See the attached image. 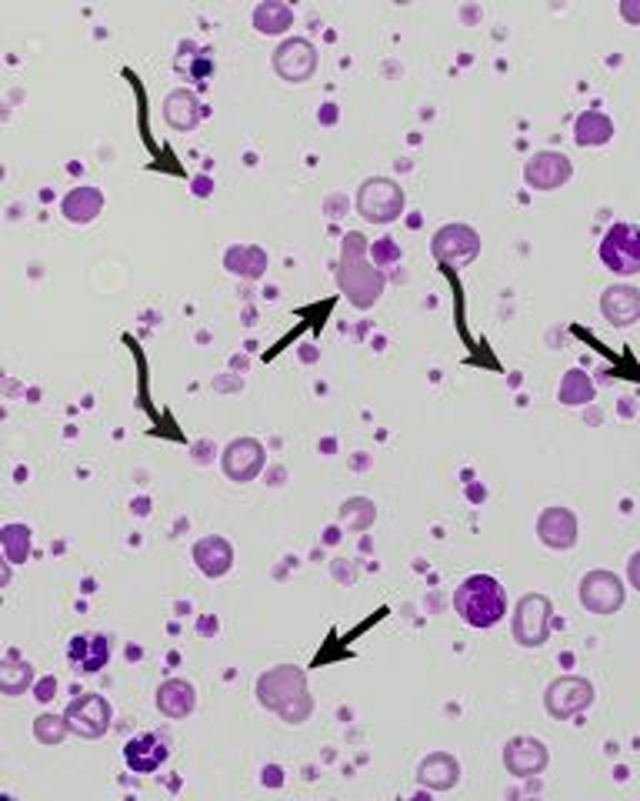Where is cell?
<instances>
[{"mask_svg": "<svg viewBox=\"0 0 640 801\" xmlns=\"http://www.w3.org/2000/svg\"><path fill=\"white\" fill-rule=\"evenodd\" d=\"M580 605L590 611V614H614L624 608V598H627V588L624 582L614 574V571H587L580 577Z\"/></svg>", "mask_w": 640, "mask_h": 801, "instance_id": "9", "label": "cell"}, {"mask_svg": "<svg viewBox=\"0 0 640 801\" xmlns=\"http://www.w3.org/2000/svg\"><path fill=\"white\" fill-rule=\"evenodd\" d=\"M627 582H630V588L640 592V551H633L627 561Z\"/></svg>", "mask_w": 640, "mask_h": 801, "instance_id": "35", "label": "cell"}, {"mask_svg": "<svg viewBox=\"0 0 640 801\" xmlns=\"http://www.w3.org/2000/svg\"><path fill=\"white\" fill-rule=\"evenodd\" d=\"M590 704H593V685L587 678H580V675H561L543 691L547 715L558 719V722L577 719L580 711H587Z\"/></svg>", "mask_w": 640, "mask_h": 801, "instance_id": "8", "label": "cell"}, {"mask_svg": "<svg viewBox=\"0 0 640 801\" xmlns=\"http://www.w3.org/2000/svg\"><path fill=\"white\" fill-rule=\"evenodd\" d=\"M551 625H554V605H551V598L524 595L517 601L511 632H514V641L521 648H540V645H547V638H551Z\"/></svg>", "mask_w": 640, "mask_h": 801, "instance_id": "5", "label": "cell"}, {"mask_svg": "<svg viewBox=\"0 0 640 801\" xmlns=\"http://www.w3.org/2000/svg\"><path fill=\"white\" fill-rule=\"evenodd\" d=\"M598 387H593L590 374L580 371V368H571L564 378H561V387H558V400L567 408H580V405H590Z\"/></svg>", "mask_w": 640, "mask_h": 801, "instance_id": "29", "label": "cell"}, {"mask_svg": "<svg viewBox=\"0 0 640 801\" xmlns=\"http://www.w3.org/2000/svg\"><path fill=\"white\" fill-rule=\"evenodd\" d=\"M337 288L341 294L357 307V310H371L384 288H387V278L381 267L371 260V247H368V238L350 231L344 238V247H341V264H337Z\"/></svg>", "mask_w": 640, "mask_h": 801, "instance_id": "1", "label": "cell"}, {"mask_svg": "<svg viewBox=\"0 0 640 801\" xmlns=\"http://www.w3.org/2000/svg\"><path fill=\"white\" fill-rule=\"evenodd\" d=\"M341 527L347 531H368L374 521H377V505L371 498H347L341 505V514H337Z\"/></svg>", "mask_w": 640, "mask_h": 801, "instance_id": "31", "label": "cell"}, {"mask_svg": "<svg viewBox=\"0 0 640 801\" xmlns=\"http://www.w3.org/2000/svg\"><path fill=\"white\" fill-rule=\"evenodd\" d=\"M30 527L27 524H4V531H0V548H4V558L8 564H24L30 558Z\"/></svg>", "mask_w": 640, "mask_h": 801, "instance_id": "30", "label": "cell"}, {"mask_svg": "<svg viewBox=\"0 0 640 801\" xmlns=\"http://www.w3.org/2000/svg\"><path fill=\"white\" fill-rule=\"evenodd\" d=\"M407 198L404 188L391 177H368L357 191V214L368 220V225H394L404 214Z\"/></svg>", "mask_w": 640, "mask_h": 801, "instance_id": "4", "label": "cell"}, {"mask_svg": "<svg viewBox=\"0 0 640 801\" xmlns=\"http://www.w3.org/2000/svg\"><path fill=\"white\" fill-rule=\"evenodd\" d=\"M210 188H207V177H197V194H207Z\"/></svg>", "mask_w": 640, "mask_h": 801, "instance_id": "38", "label": "cell"}, {"mask_svg": "<svg viewBox=\"0 0 640 801\" xmlns=\"http://www.w3.org/2000/svg\"><path fill=\"white\" fill-rule=\"evenodd\" d=\"M294 27V8L281 4V0H264L254 8V30L264 37H278Z\"/></svg>", "mask_w": 640, "mask_h": 801, "instance_id": "27", "label": "cell"}, {"mask_svg": "<svg viewBox=\"0 0 640 801\" xmlns=\"http://www.w3.org/2000/svg\"><path fill=\"white\" fill-rule=\"evenodd\" d=\"M194 564L201 568V574L207 577H223L227 571L234 568V548L220 534H207L194 545Z\"/></svg>", "mask_w": 640, "mask_h": 801, "instance_id": "23", "label": "cell"}, {"mask_svg": "<svg viewBox=\"0 0 640 801\" xmlns=\"http://www.w3.org/2000/svg\"><path fill=\"white\" fill-rule=\"evenodd\" d=\"M537 538L551 551H571L577 545V514L571 508H543L537 518Z\"/></svg>", "mask_w": 640, "mask_h": 801, "instance_id": "17", "label": "cell"}, {"mask_svg": "<svg viewBox=\"0 0 640 801\" xmlns=\"http://www.w3.org/2000/svg\"><path fill=\"white\" fill-rule=\"evenodd\" d=\"M614 138V120L604 111H584L574 120V141L580 148H604Z\"/></svg>", "mask_w": 640, "mask_h": 801, "instance_id": "26", "label": "cell"}, {"mask_svg": "<svg viewBox=\"0 0 640 801\" xmlns=\"http://www.w3.org/2000/svg\"><path fill=\"white\" fill-rule=\"evenodd\" d=\"M620 17L633 27H640V0H624L620 4Z\"/></svg>", "mask_w": 640, "mask_h": 801, "instance_id": "34", "label": "cell"}, {"mask_svg": "<svg viewBox=\"0 0 640 801\" xmlns=\"http://www.w3.org/2000/svg\"><path fill=\"white\" fill-rule=\"evenodd\" d=\"M551 762V751L534 735H517L504 745V765L514 778H534Z\"/></svg>", "mask_w": 640, "mask_h": 801, "instance_id": "16", "label": "cell"}, {"mask_svg": "<svg viewBox=\"0 0 640 801\" xmlns=\"http://www.w3.org/2000/svg\"><path fill=\"white\" fill-rule=\"evenodd\" d=\"M201 117H204V104L194 91H188V87H177V91H170L164 98V120L174 130L188 134L201 124Z\"/></svg>", "mask_w": 640, "mask_h": 801, "instance_id": "20", "label": "cell"}, {"mask_svg": "<svg viewBox=\"0 0 640 801\" xmlns=\"http://www.w3.org/2000/svg\"><path fill=\"white\" fill-rule=\"evenodd\" d=\"M453 611L471 628H494L508 614V592L494 574H471L453 592Z\"/></svg>", "mask_w": 640, "mask_h": 801, "instance_id": "3", "label": "cell"}, {"mask_svg": "<svg viewBox=\"0 0 640 801\" xmlns=\"http://www.w3.org/2000/svg\"><path fill=\"white\" fill-rule=\"evenodd\" d=\"M111 654H114V641L101 632H84V635H74L67 641V661L77 675H98L111 664Z\"/></svg>", "mask_w": 640, "mask_h": 801, "instance_id": "14", "label": "cell"}, {"mask_svg": "<svg viewBox=\"0 0 640 801\" xmlns=\"http://www.w3.org/2000/svg\"><path fill=\"white\" fill-rule=\"evenodd\" d=\"M371 260L381 267V271H384V267H391V264H397L400 260V244L394 241V238H381V241H374L371 244Z\"/></svg>", "mask_w": 640, "mask_h": 801, "instance_id": "33", "label": "cell"}, {"mask_svg": "<svg viewBox=\"0 0 640 801\" xmlns=\"http://www.w3.org/2000/svg\"><path fill=\"white\" fill-rule=\"evenodd\" d=\"M223 267L234 278L257 281L267 271V251L257 247V244H234V247H227V254H223Z\"/></svg>", "mask_w": 640, "mask_h": 801, "instance_id": "25", "label": "cell"}, {"mask_svg": "<svg viewBox=\"0 0 640 801\" xmlns=\"http://www.w3.org/2000/svg\"><path fill=\"white\" fill-rule=\"evenodd\" d=\"M434 257L447 267H468L481 254V234L468 225H444L431 244Z\"/></svg>", "mask_w": 640, "mask_h": 801, "instance_id": "10", "label": "cell"}, {"mask_svg": "<svg viewBox=\"0 0 640 801\" xmlns=\"http://www.w3.org/2000/svg\"><path fill=\"white\" fill-rule=\"evenodd\" d=\"M54 691H57V682H54V678H43V682H37V688H34V695H37L40 701H51Z\"/></svg>", "mask_w": 640, "mask_h": 801, "instance_id": "36", "label": "cell"}, {"mask_svg": "<svg viewBox=\"0 0 640 801\" xmlns=\"http://www.w3.org/2000/svg\"><path fill=\"white\" fill-rule=\"evenodd\" d=\"M27 688H34V664L24 661L17 651H8L4 664H0V691L8 698H17Z\"/></svg>", "mask_w": 640, "mask_h": 801, "instance_id": "28", "label": "cell"}, {"mask_svg": "<svg viewBox=\"0 0 640 801\" xmlns=\"http://www.w3.org/2000/svg\"><path fill=\"white\" fill-rule=\"evenodd\" d=\"M601 315L611 328H630L640 321V288L614 284L601 294Z\"/></svg>", "mask_w": 640, "mask_h": 801, "instance_id": "18", "label": "cell"}, {"mask_svg": "<svg viewBox=\"0 0 640 801\" xmlns=\"http://www.w3.org/2000/svg\"><path fill=\"white\" fill-rule=\"evenodd\" d=\"M574 177V164L561 151H537L524 164V185L530 191H558Z\"/></svg>", "mask_w": 640, "mask_h": 801, "instance_id": "12", "label": "cell"}, {"mask_svg": "<svg viewBox=\"0 0 640 801\" xmlns=\"http://www.w3.org/2000/svg\"><path fill=\"white\" fill-rule=\"evenodd\" d=\"M101 211H104V194L90 185L74 188L61 201V214H64V220H71V225H90V220H98Z\"/></svg>", "mask_w": 640, "mask_h": 801, "instance_id": "24", "label": "cell"}, {"mask_svg": "<svg viewBox=\"0 0 640 801\" xmlns=\"http://www.w3.org/2000/svg\"><path fill=\"white\" fill-rule=\"evenodd\" d=\"M601 264L620 278L640 275V225H611L601 241Z\"/></svg>", "mask_w": 640, "mask_h": 801, "instance_id": "6", "label": "cell"}, {"mask_svg": "<svg viewBox=\"0 0 640 801\" xmlns=\"http://www.w3.org/2000/svg\"><path fill=\"white\" fill-rule=\"evenodd\" d=\"M67 735H71V725H67L64 715H54V711H43V715H37V722H34V738H37L40 745L54 748V745H61Z\"/></svg>", "mask_w": 640, "mask_h": 801, "instance_id": "32", "label": "cell"}, {"mask_svg": "<svg viewBox=\"0 0 640 801\" xmlns=\"http://www.w3.org/2000/svg\"><path fill=\"white\" fill-rule=\"evenodd\" d=\"M64 719H67V725H71V735L87 738V741H98V738H104L107 728H111L114 708H111V701H107L104 695H98V691H84V695H77V698L67 704Z\"/></svg>", "mask_w": 640, "mask_h": 801, "instance_id": "7", "label": "cell"}, {"mask_svg": "<svg viewBox=\"0 0 640 801\" xmlns=\"http://www.w3.org/2000/svg\"><path fill=\"white\" fill-rule=\"evenodd\" d=\"M264 465H267V452H264V444L257 437H234L220 455L223 474L231 481H238V484L254 481L264 471Z\"/></svg>", "mask_w": 640, "mask_h": 801, "instance_id": "13", "label": "cell"}, {"mask_svg": "<svg viewBox=\"0 0 640 801\" xmlns=\"http://www.w3.org/2000/svg\"><path fill=\"white\" fill-rule=\"evenodd\" d=\"M174 67H177L180 77H188L191 84L201 87V84H207V80L214 77L217 61H214V51L204 48V43H197V40H180L177 58H174Z\"/></svg>", "mask_w": 640, "mask_h": 801, "instance_id": "19", "label": "cell"}, {"mask_svg": "<svg viewBox=\"0 0 640 801\" xmlns=\"http://www.w3.org/2000/svg\"><path fill=\"white\" fill-rule=\"evenodd\" d=\"M254 695H257L260 708L281 715V722H287V725L307 722L310 711H313V698L307 691V675L297 664H278V668H270V672H264L257 678Z\"/></svg>", "mask_w": 640, "mask_h": 801, "instance_id": "2", "label": "cell"}, {"mask_svg": "<svg viewBox=\"0 0 640 801\" xmlns=\"http://www.w3.org/2000/svg\"><path fill=\"white\" fill-rule=\"evenodd\" d=\"M170 759V741L167 735L157 732H144L124 745V762L133 775H154L157 768H164Z\"/></svg>", "mask_w": 640, "mask_h": 801, "instance_id": "15", "label": "cell"}, {"mask_svg": "<svg viewBox=\"0 0 640 801\" xmlns=\"http://www.w3.org/2000/svg\"><path fill=\"white\" fill-rule=\"evenodd\" d=\"M418 781L431 791H450L461 781V762L447 751H434L418 765Z\"/></svg>", "mask_w": 640, "mask_h": 801, "instance_id": "21", "label": "cell"}, {"mask_svg": "<svg viewBox=\"0 0 640 801\" xmlns=\"http://www.w3.org/2000/svg\"><path fill=\"white\" fill-rule=\"evenodd\" d=\"M267 781H270V785H281V768H273V765L264 768V785H267Z\"/></svg>", "mask_w": 640, "mask_h": 801, "instance_id": "37", "label": "cell"}, {"mask_svg": "<svg viewBox=\"0 0 640 801\" xmlns=\"http://www.w3.org/2000/svg\"><path fill=\"white\" fill-rule=\"evenodd\" d=\"M194 708H197V691H194L191 682H184V678H167V682L157 688V711H161V715L180 722V719L194 715Z\"/></svg>", "mask_w": 640, "mask_h": 801, "instance_id": "22", "label": "cell"}, {"mask_svg": "<svg viewBox=\"0 0 640 801\" xmlns=\"http://www.w3.org/2000/svg\"><path fill=\"white\" fill-rule=\"evenodd\" d=\"M273 71L287 84H307L317 74V48L307 37H287L273 51Z\"/></svg>", "mask_w": 640, "mask_h": 801, "instance_id": "11", "label": "cell"}]
</instances>
